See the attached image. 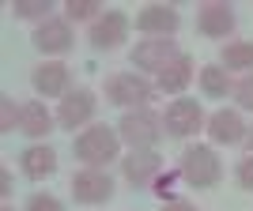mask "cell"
Listing matches in <instances>:
<instances>
[{
	"mask_svg": "<svg viewBox=\"0 0 253 211\" xmlns=\"http://www.w3.org/2000/svg\"><path fill=\"white\" fill-rule=\"evenodd\" d=\"M91 113H95V98H91V91H76V95H64L61 109H57V117H61V125H64V128L87 125V121H91Z\"/></svg>",
	"mask_w": 253,
	"mask_h": 211,
	"instance_id": "obj_9",
	"label": "cell"
},
{
	"mask_svg": "<svg viewBox=\"0 0 253 211\" xmlns=\"http://www.w3.org/2000/svg\"><path fill=\"white\" fill-rule=\"evenodd\" d=\"M219 174H223V166H219V158L211 155V147H189L181 155V177L189 185H197V189H211L219 181Z\"/></svg>",
	"mask_w": 253,
	"mask_h": 211,
	"instance_id": "obj_1",
	"label": "cell"
},
{
	"mask_svg": "<svg viewBox=\"0 0 253 211\" xmlns=\"http://www.w3.org/2000/svg\"><path fill=\"white\" fill-rule=\"evenodd\" d=\"M197 23H201V34L219 38V34H231L234 15H231V8H227V4H204L201 15H197Z\"/></svg>",
	"mask_w": 253,
	"mask_h": 211,
	"instance_id": "obj_13",
	"label": "cell"
},
{
	"mask_svg": "<svg viewBox=\"0 0 253 211\" xmlns=\"http://www.w3.org/2000/svg\"><path fill=\"white\" fill-rule=\"evenodd\" d=\"M117 136L125 140V143H132L136 151H144V147H151V143L163 136V125H159V117H151V113H125Z\"/></svg>",
	"mask_w": 253,
	"mask_h": 211,
	"instance_id": "obj_3",
	"label": "cell"
},
{
	"mask_svg": "<svg viewBox=\"0 0 253 211\" xmlns=\"http://www.w3.org/2000/svg\"><path fill=\"white\" fill-rule=\"evenodd\" d=\"M34 45L42 53H64L72 45V31H68V23L61 19H45L38 31H34Z\"/></svg>",
	"mask_w": 253,
	"mask_h": 211,
	"instance_id": "obj_10",
	"label": "cell"
},
{
	"mask_svg": "<svg viewBox=\"0 0 253 211\" xmlns=\"http://www.w3.org/2000/svg\"><path fill=\"white\" fill-rule=\"evenodd\" d=\"M106 95L114 98L117 106H144L151 98V83L140 79L136 72H121V75H114V79L106 83Z\"/></svg>",
	"mask_w": 253,
	"mask_h": 211,
	"instance_id": "obj_4",
	"label": "cell"
},
{
	"mask_svg": "<svg viewBox=\"0 0 253 211\" xmlns=\"http://www.w3.org/2000/svg\"><path fill=\"white\" fill-rule=\"evenodd\" d=\"M95 4L98 0H68V15L72 19H87V15H95Z\"/></svg>",
	"mask_w": 253,
	"mask_h": 211,
	"instance_id": "obj_23",
	"label": "cell"
},
{
	"mask_svg": "<svg viewBox=\"0 0 253 211\" xmlns=\"http://www.w3.org/2000/svg\"><path fill=\"white\" fill-rule=\"evenodd\" d=\"M250 151H253V128H250Z\"/></svg>",
	"mask_w": 253,
	"mask_h": 211,
	"instance_id": "obj_30",
	"label": "cell"
},
{
	"mask_svg": "<svg viewBox=\"0 0 253 211\" xmlns=\"http://www.w3.org/2000/svg\"><path fill=\"white\" fill-rule=\"evenodd\" d=\"M11 189V174L8 170H0V192H8Z\"/></svg>",
	"mask_w": 253,
	"mask_h": 211,
	"instance_id": "obj_29",
	"label": "cell"
},
{
	"mask_svg": "<svg viewBox=\"0 0 253 211\" xmlns=\"http://www.w3.org/2000/svg\"><path fill=\"white\" fill-rule=\"evenodd\" d=\"M178 57H181V53L174 49L170 38H148V42H140L136 49H132V64L148 68V72H163V68L174 64Z\"/></svg>",
	"mask_w": 253,
	"mask_h": 211,
	"instance_id": "obj_5",
	"label": "cell"
},
{
	"mask_svg": "<svg viewBox=\"0 0 253 211\" xmlns=\"http://www.w3.org/2000/svg\"><path fill=\"white\" fill-rule=\"evenodd\" d=\"M223 64L227 68H250L253 64V42H234L223 49Z\"/></svg>",
	"mask_w": 253,
	"mask_h": 211,
	"instance_id": "obj_19",
	"label": "cell"
},
{
	"mask_svg": "<svg viewBox=\"0 0 253 211\" xmlns=\"http://www.w3.org/2000/svg\"><path fill=\"white\" fill-rule=\"evenodd\" d=\"M27 211H61V200H57V196L38 192V196H31V200H27Z\"/></svg>",
	"mask_w": 253,
	"mask_h": 211,
	"instance_id": "obj_22",
	"label": "cell"
},
{
	"mask_svg": "<svg viewBox=\"0 0 253 211\" xmlns=\"http://www.w3.org/2000/svg\"><path fill=\"white\" fill-rule=\"evenodd\" d=\"M23 170L31 177H49L53 170H57V155L49 147H27L23 151Z\"/></svg>",
	"mask_w": 253,
	"mask_h": 211,
	"instance_id": "obj_18",
	"label": "cell"
},
{
	"mask_svg": "<svg viewBox=\"0 0 253 211\" xmlns=\"http://www.w3.org/2000/svg\"><path fill=\"white\" fill-rule=\"evenodd\" d=\"M234 95H238V102H242L246 109H253V75H246L242 83L234 87Z\"/></svg>",
	"mask_w": 253,
	"mask_h": 211,
	"instance_id": "obj_25",
	"label": "cell"
},
{
	"mask_svg": "<svg viewBox=\"0 0 253 211\" xmlns=\"http://www.w3.org/2000/svg\"><path fill=\"white\" fill-rule=\"evenodd\" d=\"M238 181H242V189H253V155L242 158V166H238Z\"/></svg>",
	"mask_w": 253,
	"mask_h": 211,
	"instance_id": "obj_27",
	"label": "cell"
},
{
	"mask_svg": "<svg viewBox=\"0 0 253 211\" xmlns=\"http://www.w3.org/2000/svg\"><path fill=\"white\" fill-rule=\"evenodd\" d=\"M193 79V61L189 57H178L174 64H167L163 72H159V87L167 91V95H178V91H185Z\"/></svg>",
	"mask_w": 253,
	"mask_h": 211,
	"instance_id": "obj_15",
	"label": "cell"
},
{
	"mask_svg": "<svg viewBox=\"0 0 253 211\" xmlns=\"http://www.w3.org/2000/svg\"><path fill=\"white\" fill-rule=\"evenodd\" d=\"M110 192H114V181L106 177L102 170H84V174L72 177V196L80 204H102Z\"/></svg>",
	"mask_w": 253,
	"mask_h": 211,
	"instance_id": "obj_6",
	"label": "cell"
},
{
	"mask_svg": "<svg viewBox=\"0 0 253 211\" xmlns=\"http://www.w3.org/2000/svg\"><path fill=\"white\" fill-rule=\"evenodd\" d=\"M4 211H11V208H4Z\"/></svg>",
	"mask_w": 253,
	"mask_h": 211,
	"instance_id": "obj_31",
	"label": "cell"
},
{
	"mask_svg": "<svg viewBox=\"0 0 253 211\" xmlns=\"http://www.w3.org/2000/svg\"><path fill=\"white\" fill-rule=\"evenodd\" d=\"M15 11H19L23 19H38V15H49V4L45 0H19Z\"/></svg>",
	"mask_w": 253,
	"mask_h": 211,
	"instance_id": "obj_21",
	"label": "cell"
},
{
	"mask_svg": "<svg viewBox=\"0 0 253 211\" xmlns=\"http://www.w3.org/2000/svg\"><path fill=\"white\" fill-rule=\"evenodd\" d=\"M64 87H68L64 64L49 61V64H42V68L34 72V91H38V95H64Z\"/></svg>",
	"mask_w": 253,
	"mask_h": 211,
	"instance_id": "obj_16",
	"label": "cell"
},
{
	"mask_svg": "<svg viewBox=\"0 0 253 211\" xmlns=\"http://www.w3.org/2000/svg\"><path fill=\"white\" fill-rule=\"evenodd\" d=\"M114 155H117V132H110L106 125H91L76 140V158H84L87 166H102Z\"/></svg>",
	"mask_w": 253,
	"mask_h": 211,
	"instance_id": "obj_2",
	"label": "cell"
},
{
	"mask_svg": "<svg viewBox=\"0 0 253 211\" xmlns=\"http://www.w3.org/2000/svg\"><path fill=\"white\" fill-rule=\"evenodd\" d=\"M159 155L151 147H144V151H132V155L125 158V177L128 181H136V185H148L151 177H159Z\"/></svg>",
	"mask_w": 253,
	"mask_h": 211,
	"instance_id": "obj_12",
	"label": "cell"
},
{
	"mask_svg": "<svg viewBox=\"0 0 253 211\" xmlns=\"http://www.w3.org/2000/svg\"><path fill=\"white\" fill-rule=\"evenodd\" d=\"M125 31H128L125 15H121V11H106V15L95 19V27H91V42H95L98 49H114V45H121Z\"/></svg>",
	"mask_w": 253,
	"mask_h": 211,
	"instance_id": "obj_7",
	"label": "cell"
},
{
	"mask_svg": "<svg viewBox=\"0 0 253 211\" xmlns=\"http://www.w3.org/2000/svg\"><path fill=\"white\" fill-rule=\"evenodd\" d=\"M208 132H211V140H215V143H238V140L246 136V128H242V117L234 113V109H219V113L211 117Z\"/></svg>",
	"mask_w": 253,
	"mask_h": 211,
	"instance_id": "obj_14",
	"label": "cell"
},
{
	"mask_svg": "<svg viewBox=\"0 0 253 211\" xmlns=\"http://www.w3.org/2000/svg\"><path fill=\"white\" fill-rule=\"evenodd\" d=\"M167 211H193V204H189V200H170Z\"/></svg>",
	"mask_w": 253,
	"mask_h": 211,
	"instance_id": "obj_28",
	"label": "cell"
},
{
	"mask_svg": "<svg viewBox=\"0 0 253 211\" xmlns=\"http://www.w3.org/2000/svg\"><path fill=\"white\" fill-rule=\"evenodd\" d=\"M201 83H204V91H208V95H227V72H223V68H215V64H208V68H204L201 72Z\"/></svg>",
	"mask_w": 253,
	"mask_h": 211,
	"instance_id": "obj_20",
	"label": "cell"
},
{
	"mask_svg": "<svg viewBox=\"0 0 253 211\" xmlns=\"http://www.w3.org/2000/svg\"><path fill=\"white\" fill-rule=\"evenodd\" d=\"M167 128L174 136H189L201 128V106L193 102V98H178V102L167 109Z\"/></svg>",
	"mask_w": 253,
	"mask_h": 211,
	"instance_id": "obj_8",
	"label": "cell"
},
{
	"mask_svg": "<svg viewBox=\"0 0 253 211\" xmlns=\"http://www.w3.org/2000/svg\"><path fill=\"white\" fill-rule=\"evenodd\" d=\"M136 27L144 34H174V31H178V11L167 8V4H151V8L140 11Z\"/></svg>",
	"mask_w": 253,
	"mask_h": 211,
	"instance_id": "obj_11",
	"label": "cell"
},
{
	"mask_svg": "<svg viewBox=\"0 0 253 211\" xmlns=\"http://www.w3.org/2000/svg\"><path fill=\"white\" fill-rule=\"evenodd\" d=\"M178 174H181V170H167V174H159V177H155V192L163 196V200L170 196V189H174V181H178Z\"/></svg>",
	"mask_w": 253,
	"mask_h": 211,
	"instance_id": "obj_24",
	"label": "cell"
},
{
	"mask_svg": "<svg viewBox=\"0 0 253 211\" xmlns=\"http://www.w3.org/2000/svg\"><path fill=\"white\" fill-rule=\"evenodd\" d=\"M0 128H4V132H11V128H15V106H11L8 98L0 102Z\"/></svg>",
	"mask_w": 253,
	"mask_h": 211,
	"instance_id": "obj_26",
	"label": "cell"
},
{
	"mask_svg": "<svg viewBox=\"0 0 253 211\" xmlns=\"http://www.w3.org/2000/svg\"><path fill=\"white\" fill-rule=\"evenodd\" d=\"M19 128L27 132V136H45L49 132V113H45V106L42 102H27L19 109Z\"/></svg>",
	"mask_w": 253,
	"mask_h": 211,
	"instance_id": "obj_17",
	"label": "cell"
}]
</instances>
